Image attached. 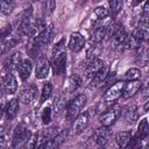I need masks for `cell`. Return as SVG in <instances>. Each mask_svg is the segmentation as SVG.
Wrapping results in <instances>:
<instances>
[{
    "instance_id": "6da1fadb",
    "label": "cell",
    "mask_w": 149,
    "mask_h": 149,
    "mask_svg": "<svg viewBox=\"0 0 149 149\" xmlns=\"http://www.w3.org/2000/svg\"><path fill=\"white\" fill-rule=\"evenodd\" d=\"M31 137V133L26 128L24 123H19L14 132H13V136H12V146L13 147H19L22 146L23 143H27V141Z\"/></svg>"
},
{
    "instance_id": "7a4b0ae2",
    "label": "cell",
    "mask_w": 149,
    "mask_h": 149,
    "mask_svg": "<svg viewBox=\"0 0 149 149\" xmlns=\"http://www.w3.org/2000/svg\"><path fill=\"white\" fill-rule=\"evenodd\" d=\"M87 99H86V95L85 94H78L76 95L68 105H66V113H68V116L70 118H73L76 116L81 109L83 107L85 106Z\"/></svg>"
},
{
    "instance_id": "3957f363",
    "label": "cell",
    "mask_w": 149,
    "mask_h": 149,
    "mask_svg": "<svg viewBox=\"0 0 149 149\" xmlns=\"http://www.w3.org/2000/svg\"><path fill=\"white\" fill-rule=\"evenodd\" d=\"M121 112H122V109H121V107L118 106V105H115V106L111 107L109 109H107V111L100 116V123H101V126H107V127H109L111 125H113V123L120 118Z\"/></svg>"
},
{
    "instance_id": "277c9868",
    "label": "cell",
    "mask_w": 149,
    "mask_h": 149,
    "mask_svg": "<svg viewBox=\"0 0 149 149\" xmlns=\"http://www.w3.org/2000/svg\"><path fill=\"white\" fill-rule=\"evenodd\" d=\"M1 81H2V87L5 93L7 94H14L17 90V81L14 74H12L10 71L5 70L3 74L1 76Z\"/></svg>"
},
{
    "instance_id": "5b68a950",
    "label": "cell",
    "mask_w": 149,
    "mask_h": 149,
    "mask_svg": "<svg viewBox=\"0 0 149 149\" xmlns=\"http://www.w3.org/2000/svg\"><path fill=\"white\" fill-rule=\"evenodd\" d=\"M123 85H125L123 81H116L112 86H109V88L105 93L104 100L106 102H114L115 100H118L121 97V94H122Z\"/></svg>"
},
{
    "instance_id": "8992f818",
    "label": "cell",
    "mask_w": 149,
    "mask_h": 149,
    "mask_svg": "<svg viewBox=\"0 0 149 149\" xmlns=\"http://www.w3.org/2000/svg\"><path fill=\"white\" fill-rule=\"evenodd\" d=\"M112 137V132L107 126H101L93 134V140L100 147H105Z\"/></svg>"
},
{
    "instance_id": "52a82bcc",
    "label": "cell",
    "mask_w": 149,
    "mask_h": 149,
    "mask_svg": "<svg viewBox=\"0 0 149 149\" xmlns=\"http://www.w3.org/2000/svg\"><path fill=\"white\" fill-rule=\"evenodd\" d=\"M37 95V87L33 84H29V85H24L20 92V97H19V100L23 104H30L31 101L35 100Z\"/></svg>"
},
{
    "instance_id": "ba28073f",
    "label": "cell",
    "mask_w": 149,
    "mask_h": 149,
    "mask_svg": "<svg viewBox=\"0 0 149 149\" xmlns=\"http://www.w3.org/2000/svg\"><path fill=\"white\" fill-rule=\"evenodd\" d=\"M52 36H54V26L50 23V24L43 27V29L36 36L35 42L40 47H43V45H47V44L50 43V41L52 40Z\"/></svg>"
},
{
    "instance_id": "9c48e42d",
    "label": "cell",
    "mask_w": 149,
    "mask_h": 149,
    "mask_svg": "<svg viewBox=\"0 0 149 149\" xmlns=\"http://www.w3.org/2000/svg\"><path fill=\"white\" fill-rule=\"evenodd\" d=\"M85 45V38L80 33H72L70 35V40L68 43V47L71 51L73 52H78L80 51Z\"/></svg>"
},
{
    "instance_id": "30bf717a",
    "label": "cell",
    "mask_w": 149,
    "mask_h": 149,
    "mask_svg": "<svg viewBox=\"0 0 149 149\" xmlns=\"http://www.w3.org/2000/svg\"><path fill=\"white\" fill-rule=\"evenodd\" d=\"M51 66H52V71H54V73L56 76L63 74L65 72V70H66V54L62 52L58 56L54 57Z\"/></svg>"
},
{
    "instance_id": "8fae6325",
    "label": "cell",
    "mask_w": 149,
    "mask_h": 149,
    "mask_svg": "<svg viewBox=\"0 0 149 149\" xmlns=\"http://www.w3.org/2000/svg\"><path fill=\"white\" fill-rule=\"evenodd\" d=\"M50 63L47 58H40L35 68V76L37 79H44L48 77L50 71Z\"/></svg>"
},
{
    "instance_id": "7c38bea8",
    "label": "cell",
    "mask_w": 149,
    "mask_h": 149,
    "mask_svg": "<svg viewBox=\"0 0 149 149\" xmlns=\"http://www.w3.org/2000/svg\"><path fill=\"white\" fill-rule=\"evenodd\" d=\"M88 121H90V114L88 112H83V113H78L74 121H73V130L76 133H81L88 125Z\"/></svg>"
},
{
    "instance_id": "4fadbf2b",
    "label": "cell",
    "mask_w": 149,
    "mask_h": 149,
    "mask_svg": "<svg viewBox=\"0 0 149 149\" xmlns=\"http://www.w3.org/2000/svg\"><path fill=\"white\" fill-rule=\"evenodd\" d=\"M104 66V62L100 59V58H93L91 61H88L87 65L85 66L84 69V73H85V77L87 78H92L101 68Z\"/></svg>"
},
{
    "instance_id": "5bb4252c",
    "label": "cell",
    "mask_w": 149,
    "mask_h": 149,
    "mask_svg": "<svg viewBox=\"0 0 149 149\" xmlns=\"http://www.w3.org/2000/svg\"><path fill=\"white\" fill-rule=\"evenodd\" d=\"M140 88H141V81L140 80H137V79L136 80H128V83L123 85L121 97L123 99H128V98L133 97L134 94H136Z\"/></svg>"
},
{
    "instance_id": "9a60e30c",
    "label": "cell",
    "mask_w": 149,
    "mask_h": 149,
    "mask_svg": "<svg viewBox=\"0 0 149 149\" xmlns=\"http://www.w3.org/2000/svg\"><path fill=\"white\" fill-rule=\"evenodd\" d=\"M21 62H22V55H21V52L16 51V52L12 54L9 57L6 58V61L3 63L5 70L10 71V72L14 71V70H17L19 65L21 64Z\"/></svg>"
},
{
    "instance_id": "2e32d148",
    "label": "cell",
    "mask_w": 149,
    "mask_h": 149,
    "mask_svg": "<svg viewBox=\"0 0 149 149\" xmlns=\"http://www.w3.org/2000/svg\"><path fill=\"white\" fill-rule=\"evenodd\" d=\"M127 38V34H126V30L122 26H113V29H112V40L114 42V44L116 45H121L125 43Z\"/></svg>"
},
{
    "instance_id": "e0dca14e",
    "label": "cell",
    "mask_w": 149,
    "mask_h": 149,
    "mask_svg": "<svg viewBox=\"0 0 149 149\" xmlns=\"http://www.w3.org/2000/svg\"><path fill=\"white\" fill-rule=\"evenodd\" d=\"M31 70H33V64H31V61L30 59H22L21 64L19 65L17 68V72H19V76L22 80H27L31 73Z\"/></svg>"
},
{
    "instance_id": "ac0fdd59",
    "label": "cell",
    "mask_w": 149,
    "mask_h": 149,
    "mask_svg": "<svg viewBox=\"0 0 149 149\" xmlns=\"http://www.w3.org/2000/svg\"><path fill=\"white\" fill-rule=\"evenodd\" d=\"M17 112H19V99H12L7 104L6 109H5L6 119L7 120H13L16 116Z\"/></svg>"
},
{
    "instance_id": "d6986e66",
    "label": "cell",
    "mask_w": 149,
    "mask_h": 149,
    "mask_svg": "<svg viewBox=\"0 0 149 149\" xmlns=\"http://www.w3.org/2000/svg\"><path fill=\"white\" fill-rule=\"evenodd\" d=\"M123 115H125V120L128 125H133L135 123V121L137 120V116H139V113H137V107L135 105H129L126 107L125 112H123Z\"/></svg>"
},
{
    "instance_id": "ffe728a7",
    "label": "cell",
    "mask_w": 149,
    "mask_h": 149,
    "mask_svg": "<svg viewBox=\"0 0 149 149\" xmlns=\"http://www.w3.org/2000/svg\"><path fill=\"white\" fill-rule=\"evenodd\" d=\"M66 136H68V130L65 129V130H62V132H59V133H56L55 134V136L47 143V148H54V147H58L61 143H63L64 142V140L66 139Z\"/></svg>"
},
{
    "instance_id": "44dd1931",
    "label": "cell",
    "mask_w": 149,
    "mask_h": 149,
    "mask_svg": "<svg viewBox=\"0 0 149 149\" xmlns=\"http://www.w3.org/2000/svg\"><path fill=\"white\" fill-rule=\"evenodd\" d=\"M106 34H107V28L106 27H99V28H97L93 31L92 36H91V40H90L91 44H99L106 37Z\"/></svg>"
},
{
    "instance_id": "7402d4cb",
    "label": "cell",
    "mask_w": 149,
    "mask_h": 149,
    "mask_svg": "<svg viewBox=\"0 0 149 149\" xmlns=\"http://www.w3.org/2000/svg\"><path fill=\"white\" fill-rule=\"evenodd\" d=\"M130 140H132V134H130V132H120V133H118L116 136H115V141H116V143H118V146H119L120 148H126V147H128Z\"/></svg>"
},
{
    "instance_id": "603a6c76",
    "label": "cell",
    "mask_w": 149,
    "mask_h": 149,
    "mask_svg": "<svg viewBox=\"0 0 149 149\" xmlns=\"http://www.w3.org/2000/svg\"><path fill=\"white\" fill-rule=\"evenodd\" d=\"M107 76V68L102 66L93 77H92V80H91V87H95L100 84H102L104 79L106 78Z\"/></svg>"
},
{
    "instance_id": "cb8c5ba5",
    "label": "cell",
    "mask_w": 149,
    "mask_h": 149,
    "mask_svg": "<svg viewBox=\"0 0 149 149\" xmlns=\"http://www.w3.org/2000/svg\"><path fill=\"white\" fill-rule=\"evenodd\" d=\"M15 7L13 0H0V13L5 15H9Z\"/></svg>"
},
{
    "instance_id": "d4e9b609",
    "label": "cell",
    "mask_w": 149,
    "mask_h": 149,
    "mask_svg": "<svg viewBox=\"0 0 149 149\" xmlns=\"http://www.w3.org/2000/svg\"><path fill=\"white\" fill-rule=\"evenodd\" d=\"M122 0H109V2H108V5H109V14L112 15V16H116L119 13H120V10H121V8H122Z\"/></svg>"
},
{
    "instance_id": "484cf974",
    "label": "cell",
    "mask_w": 149,
    "mask_h": 149,
    "mask_svg": "<svg viewBox=\"0 0 149 149\" xmlns=\"http://www.w3.org/2000/svg\"><path fill=\"white\" fill-rule=\"evenodd\" d=\"M81 85V78L78 74H71L69 77V88L70 91H74L77 90L79 86Z\"/></svg>"
},
{
    "instance_id": "4316f807",
    "label": "cell",
    "mask_w": 149,
    "mask_h": 149,
    "mask_svg": "<svg viewBox=\"0 0 149 149\" xmlns=\"http://www.w3.org/2000/svg\"><path fill=\"white\" fill-rule=\"evenodd\" d=\"M137 134L140 136V139H144L148 134V120L144 118L140 121L139 127H137Z\"/></svg>"
},
{
    "instance_id": "83f0119b",
    "label": "cell",
    "mask_w": 149,
    "mask_h": 149,
    "mask_svg": "<svg viewBox=\"0 0 149 149\" xmlns=\"http://www.w3.org/2000/svg\"><path fill=\"white\" fill-rule=\"evenodd\" d=\"M140 76H141L140 70L136 69V68H132L123 74V79H126V80H136V79L140 78Z\"/></svg>"
},
{
    "instance_id": "f1b7e54d",
    "label": "cell",
    "mask_w": 149,
    "mask_h": 149,
    "mask_svg": "<svg viewBox=\"0 0 149 149\" xmlns=\"http://www.w3.org/2000/svg\"><path fill=\"white\" fill-rule=\"evenodd\" d=\"M51 93H52V85H51V83H45L43 85L42 93H41V102H44L47 99H49Z\"/></svg>"
},
{
    "instance_id": "f546056e",
    "label": "cell",
    "mask_w": 149,
    "mask_h": 149,
    "mask_svg": "<svg viewBox=\"0 0 149 149\" xmlns=\"http://www.w3.org/2000/svg\"><path fill=\"white\" fill-rule=\"evenodd\" d=\"M56 7V0H44L43 2V13L44 15H50Z\"/></svg>"
},
{
    "instance_id": "4dcf8cb0",
    "label": "cell",
    "mask_w": 149,
    "mask_h": 149,
    "mask_svg": "<svg viewBox=\"0 0 149 149\" xmlns=\"http://www.w3.org/2000/svg\"><path fill=\"white\" fill-rule=\"evenodd\" d=\"M93 14H94V16L97 17V20H104V19H106V17L109 15L108 10H107L105 7H97V8L94 9Z\"/></svg>"
},
{
    "instance_id": "1f68e13d",
    "label": "cell",
    "mask_w": 149,
    "mask_h": 149,
    "mask_svg": "<svg viewBox=\"0 0 149 149\" xmlns=\"http://www.w3.org/2000/svg\"><path fill=\"white\" fill-rule=\"evenodd\" d=\"M64 45H65V38L63 37V38H61V40L56 43V45L54 47V49H52V57H56V56H58L59 54L64 52V51H63Z\"/></svg>"
},
{
    "instance_id": "d6a6232c",
    "label": "cell",
    "mask_w": 149,
    "mask_h": 149,
    "mask_svg": "<svg viewBox=\"0 0 149 149\" xmlns=\"http://www.w3.org/2000/svg\"><path fill=\"white\" fill-rule=\"evenodd\" d=\"M65 100H64V98H63V95H58L56 99H55V101H54V107H55V111L57 112V113H59L63 108H64V106H65V102H64Z\"/></svg>"
},
{
    "instance_id": "836d02e7",
    "label": "cell",
    "mask_w": 149,
    "mask_h": 149,
    "mask_svg": "<svg viewBox=\"0 0 149 149\" xmlns=\"http://www.w3.org/2000/svg\"><path fill=\"white\" fill-rule=\"evenodd\" d=\"M41 119H42V122L44 125H47V123H49L51 121V108L50 107L43 108L42 114H41Z\"/></svg>"
},
{
    "instance_id": "e575fe53",
    "label": "cell",
    "mask_w": 149,
    "mask_h": 149,
    "mask_svg": "<svg viewBox=\"0 0 149 149\" xmlns=\"http://www.w3.org/2000/svg\"><path fill=\"white\" fill-rule=\"evenodd\" d=\"M149 2L148 1H146L144 2V6H143V16L147 19V16H148V12H149Z\"/></svg>"
},
{
    "instance_id": "d590c367",
    "label": "cell",
    "mask_w": 149,
    "mask_h": 149,
    "mask_svg": "<svg viewBox=\"0 0 149 149\" xmlns=\"http://www.w3.org/2000/svg\"><path fill=\"white\" fill-rule=\"evenodd\" d=\"M132 1H133V5H135V6H136V5L141 3V2L143 1V0H132Z\"/></svg>"
},
{
    "instance_id": "8d00e7d4",
    "label": "cell",
    "mask_w": 149,
    "mask_h": 149,
    "mask_svg": "<svg viewBox=\"0 0 149 149\" xmlns=\"http://www.w3.org/2000/svg\"><path fill=\"white\" fill-rule=\"evenodd\" d=\"M99 1H101V0H93V2H99Z\"/></svg>"
},
{
    "instance_id": "74e56055",
    "label": "cell",
    "mask_w": 149,
    "mask_h": 149,
    "mask_svg": "<svg viewBox=\"0 0 149 149\" xmlns=\"http://www.w3.org/2000/svg\"><path fill=\"white\" fill-rule=\"evenodd\" d=\"M34 1H37V0H34Z\"/></svg>"
}]
</instances>
